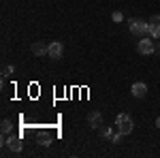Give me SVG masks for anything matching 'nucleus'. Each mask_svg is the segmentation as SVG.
Here are the masks:
<instances>
[{"mask_svg":"<svg viewBox=\"0 0 160 158\" xmlns=\"http://www.w3.org/2000/svg\"><path fill=\"white\" fill-rule=\"evenodd\" d=\"M88 124H90V128H100L102 126V113L100 111H90Z\"/></svg>","mask_w":160,"mask_h":158,"instance_id":"nucleus-7","label":"nucleus"},{"mask_svg":"<svg viewBox=\"0 0 160 158\" xmlns=\"http://www.w3.org/2000/svg\"><path fill=\"white\" fill-rule=\"evenodd\" d=\"M152 37H143L139 43H137V51L141 54V56H152L154 51H156V43L154 41H149Z\"/></svg>","mask_w":160,"mask_h":158,"instance_id":"nucleus-3","label":"nucleus"},{"mask_svg":"<svg viewBox=\"0 0 160 158\" xmlns=\"http://www.w3.org/2000/svg\"><path fill=\"white\" fill-rule=\"evenodd\" d=\"M115 128H118L122 135H130V133H132V128H135L132 118H130L128 113H120V115L115 118Z\"/></svg>","mask_w":160,"mask_h":158,"instance_id":"nucleus-1","label":"nucleus"},{"mask_svg":"<svg viewBox=\"0 0 160 158\" xmlns=\"http://www.w3.org/2000/svg\"><path fill=\"white\" fill-rule=\"evenodd\" d=\"M0 128H2V133H4V135H9V133H11V128H13L11 120H2V126H0Z\"/></svg>","mask_w":160,"mask_h":158,"instance_id":"nucleus-10","label":"nucleus"},{"mask_svg":"<svg viewBox=\"0 0 160 158\" xmlns=\"http://www.w3.org/2000/svg\"><path fill=\"white\" fill-rule=\"evenodd\" d=\"M13 71H15L13 66H4V69H2V75H4V77H9V75H13Z\"/></svg>","mask_w":160,"mask_h":158,"instance_id":"nucleus-13","label":"nucleus"},{"mask_svg":"<svg viewBox=\"0 0 160 158\" xmlns=\"http://www.w3.org/2000/svg\"><path fill=\"white\" fill-rule=\"evenodd\" d=\"M130 32L139 37H148L149 34V24L145 19H130Z\"/></svg>","mask_w":160,"mask_h":158,"instance_id":"nucleus-2","label":"nucleus"},{"mask_svg":"<svg viewBox=\"0 0 160 158\" xmlns=\"http://www.w3.org/2000/svg\"><path fill=\"white\" fill-rule=\"evenodd\" d=\"M62 54H64V47H62V43H58V41L49 43V51H47V56H49L51 60H60Z\"/></svg>","mask_w":160,"mask_h":158,"instance_id":"nucleus-5","label":"nucleus"},{"mask_svg":"<svg viewBox=\"0 0 160 158\" xmlns=\"http://www.w3.org/2000/svg\"><path fill=\"white\" fill-rule=\"evenodd\" d=\"M148 24H149V37L160 38V15H152Z\"/></svg>","mask_w":160,"mask_h":158,"instance_id":"nucleus-4","label":"nucleus"},{"mask_svg":"<svg viewBox=\"0 0 160 158\" xmlns=\"http://www.w3.org/2000/svg\"><path fill=\"white\" fill-rule=\"evenodd\" d=\"M38 143H41V145H49V143H51V139H49V137H45V135H43V137L38 139Z\"/></svg>","mask_w":160,"mask_h":158,"instance_id":"nucleus-14","label":"nucleus"},{"mask_svg":"<svg viewBox=\"0 0 160 158\" xmlns=\"http://www.w3.org/2000/svg\"><path fill=\"white\" fill-rule=\"evenodd\" d=\"M30 51H32L34 56H47L49 45H45V43H32V45H30Z\"/></svg>","mask_w":160,"mask_h":158,"instance_id":"nucleus-9","label":"nucleus"},{"mask_svg":"<svg viewBox=\"0 0 160 158\" xmlns=\"http://www.w3.org/2000/svg\"><path fill=\"white\" fill-rule=\"evenodd\" d=\"M111 19H113V22H122L124 15H122L120 11H113V13H111Z\"/></svg>","mask_w":160,"mask_h":158,"instance_id":"nucleus-12","label":"nucleus"},{"mask_svg":"<svg viewBox=\"0 0 160 158\" xmlns=\"http://www.w3.org/2000/svg\"><path fill=\"white\" fill-rule=\"evenodd\" d=\"M100 135H102L105 139H109V141H111V135H113V133H111V130L107 128V126H100Z\"/></svg>","mask_w":160,"mask_h":158,"instance_id":"nucleus-11","label":"nucleus"},{"mask_svg":"<svg viewBox=\"0 0 160 158\" xmlns=\"http://www.w3.org/2000/svg\"><path fill=\"white\" fill-rule=\"evenodd\" d=\"M156 126H158V128H160V118H158V120H156Z\"/></svg>","mask_w":160,"mask_h":158,"instance_id":"nucleus-16","label":"nucleus"},{"mask_svg":"<svg viewBox=\"0 0 160 158\" xmlns=\"http://www.w3.org/2000/svg\"><path fill=\"white\" fill-rule=\"evenodd\" d=\"M154 54H158V56H160V43H156V51H154Z\"/></svg>","mask_w":160,"mask_h":158,"instance_id":"nucleus-15","label":"nucleus"},{"mask_svg":"<svg viewBox=\"0 0 160 158\" xmlns=\"http://www.w3.org/2000/svg\"><path fill=\"white\" fill-rule=\"evenodd\" d=\"M7 147L11 150V152H22V147H24V143H22V137H17V135H11L7 141Z\"/></svg>","mask_w":160,"mask_h":158,"instance_id":"nucleus-6","label":"nucleus"},{"mask_svg":"<svg viewBox=\"0 0 160 158\" xmlns=\"http://www.w3.org/2000/svg\"><path fill=\"white\" fill-rule=\"evenodd\" d=\"M132 96L135 98H143L145 94H148V85L143 84V81H137V84H132Z\"/></svg>","mask_w":160,"mask_h":158,"instance_id":"nucleus-8","label":"nucleus"}]
</instances>
